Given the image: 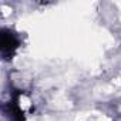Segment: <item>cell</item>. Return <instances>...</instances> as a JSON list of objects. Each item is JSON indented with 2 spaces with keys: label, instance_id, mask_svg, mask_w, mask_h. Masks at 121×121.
Returning <instances> with one entry per match:
<instances>
[{
  "label": "cell",
  "instance_id": "6da1fadb",
  "mask_svg": "<svg viewBox=\"0 0 121 121\" xmlns=\"http://www.w3.org/2000/svg\"><path fill=\"white\" fill-rule=\"evenodd\" d=\"M17 46H19V41L14 37V34L3 30V33H2V51H3V54L4 56L12 54Z\"/></svg>",
  "mask_w": 121,
  "mask_h": 121
},
{
  "label": "cell",
  "instance_id": "7a4b0ae2",
  "mask_svg": "<svg viewBox=\"0 0 121 121\" xmlns=\"http://www.w3.org/2000/svg\"><path fill=\"white\" fill-rule=\"evenodd\" d=\"M10 110H12V114H13V117H14V120H16V121H24L23 111L19 108V105H17V103H16V101L10 103Z\"/></svg>",
  "mask_w": 121,
  "mask_h": 121
}]
</instances>
